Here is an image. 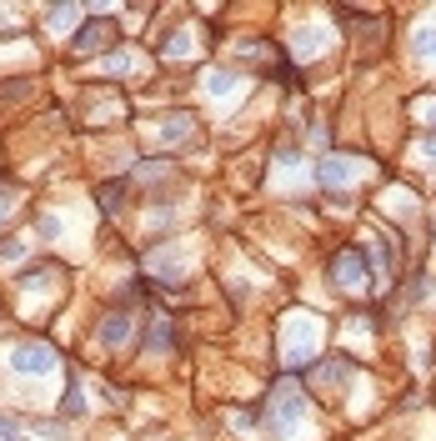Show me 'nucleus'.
I'll list each match as a JSON object with an SVG mask.
<instances>
[{
	"instance_id": "nucleus-4",
	"label": "nucleus",
	"mask_w": 436,
	"mask_h": 441,
	"mask_svg": "<svg viewBox=\"0 0 436 441\" xmlns=\"http://www.w3.org/2000/svg\"><path fill=\"white\" fill-rule=\"evenodd\" d=\"M316 176H321V186H346V176H351V160H341V155H326L321 165H316Z\"/></svg>"
},
{
	"instance_id": "nucleus-5",
	"label": "nucleus",
	"mask_w": 436,
	"mask_h": 441,
	"mask_svg": "<svg viewBox=\"0 0 436 441\" xmlns=\"http://www.w3.org/2000/svg\"><path fill=\"white\" fill-rule=\"evenodd\" d=\"M111 35H116V25H111V20H95V25H86V30L76 35V50H95V45H105Z\"/></svg>"
},
{
	"instance_id": "nucleus-7",
	"label": "nucleus",
	"mask_w": 436,
	"mask_h": 441,
	"mask_svg": "<svg viewBox=\"0 0 436 441\" xmlns=\"http://www.w3.org/2000/svg\"><path fill=\"white\" fill-rule=\"evenodd\" d=\"M81 406H86V401H81V381H76L71 392H66V416H81Z\"/></svg>"
},
{
	"instance_id": "nucleus-6",
	"label": "nucleus",
	"mask_w": 436,
	"mask_h": 441,
	"mask_svg": "<svg viewBox=\"0 0 436 441\" xmlns=\"http://www.w3.org/2000/svg\"><path fill=\"white\" fill-rule=\"evenodd\" d=\"M126 331H131V321H126V311H121V316H111V321H105V326H100V336H105V341H111V346H116V341L126 336Z\"/></svg>"
},
{
	"instance_id": "nucleus-9",
	"label": "nucleus",
	"mask_w": 436,
	"mask_h": 441,
	"mask_svg": "<svg viewBox=\"0 0 436 441\" xmlns=\"http://www.w3.org/2000/svg\"><path fill=\"white\" fill-rule=\"evenodd\" d=\"M211 90H216V95H226V90H236V81H231V76H211Z\"/></svg>"
},
{
	"instance_id": "nucleus-1",
	"label": "nucleus",
	"mask_w": 436,
	"mask_h": 441,
	"mask_svg": "<svg viewBox=\"0 0 436 441\" xmlns=\"http://www.w3.org/2000/svg\"><path fill=\"white\" fill-rule=\"evenodd\" d=\"M301 411H306L301 392H296L291 381H276V392L266 396V426H271V431H291V426L301 421Z\"/></svg>"
},
{
	"instance_id": "nucleus-10",
	"label": "nucleus",
	"mask_w": 436,
	"mask_h": 441,
	"mask_svg": "<svg viewBox=\"0 0 436 441\" xmlns=\"http://www.w3.org/2000/svg\"><path fill=\"white\" fill-rule=\"evenodd\" d=\"M0 441H20V436H16V426H11V421H0Z\"/></svg>"
},
{
	"instance_id": "nucleus-8",
	"label": "nucleus",
	"mask_w": 436,
	"mask_h": 441,
	"mask_svg": "<svg viewBox=\"0 0 436 441\" xmlns=\"http://www.w3.org/2000/svg\"><path fill=\"white\" fill-rule=\"evenodd\" d=\"M416 55H436V30H421L416 35Z\"/></svg>"
},
{
	"instance_id": "nucleus-3",
	"label": "nucleus",
	"mask_w": 436,
	"mask_h": 441,
	"mask_svg": "<svg viewBox=\"0 0 436 441\" xmlns=\"http://www.w3.org/2000/svg\"><path fill=\"white\" fill-rule=\"evenodd\" d=\"M50 366H56L50 346H16V371H50Z\"/></svg>"
},
{
	"instance_id": "nucleus-2",
	"label": "nucleus",
	"mask_w": 436,
	"mask_h": 441,
	"mask_svg": "<svg viewBox=\"0 0 436 441\" xmlns=\"http://www.w3.org/2000/svg\"><path fill=\"white\" fill-rule=\"evenodd\" d=\"M331 281H336V286H361V281H366L361 251H341V256H336V266H331Z\"/></svg>"
}]
</instances>
